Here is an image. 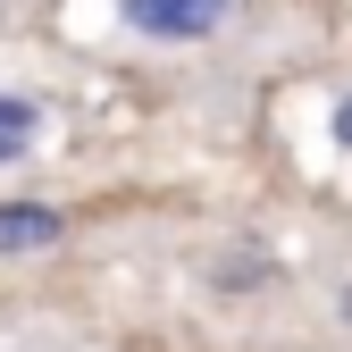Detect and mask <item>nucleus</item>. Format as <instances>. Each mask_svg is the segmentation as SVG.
<instances>
[{"instance_id":"3","label":"nucleus","mask_w":352,"mask_h":352,"mask_svg":"<svg viewBox=\"0 0 352 352\" xmlns=\"http://www.w3.org/2000/svg\"><path fill=\"white\" fill-rule=\"evenodd\" d=\"M34 143H42V109L25 93H0V168H17Z\"/></svg>"},{"instance_id":"1","label":"nucleus","mask_w":352,"mask_h":352,"mask_svg":"<svg viewBox=\"0 0 352 352\" xmlns=\"http://www.w3.org/2000/svg\"><path fill=\"white\" fill-rule=\"evenodd\" d=\"M243 0H118V25L135 42H168V51H185V42H218L235 25Z\"/></svg>"},{"instance_id":"2","label":"nucleus","mask_w":352,"mask_h":352,"mask_svg":"<svg viewBox=\"0 0 352 352\" xmlns=\"http://www.w3.org/2000/svg\"><path fill=\"white\" fill-rule=\"evenodd\" d=\"M67 235V218L51 201H0V260H25V252H51Z\"/></svg>"},{"instance_id":"5","label":"nucleus","mask_w":352,"mask_h":352,"mask_svg":"<svg viewBox=\"0 0 352 352\" xmlns=\"http://www.w3.org/2000/svg\"><path fill=\"white\" fill-rule=\"evenodd\" d=\"M344 319H352V285H344Z\"/></svg>"},{"instance_id":"4","label":"nucleus","mask_w":352,"mask_h":352,"mask_svg":"<svg viewBox=\"0 0 352 352\" xmlns=\"http://www.w3.org/2000/svg\"><path fill=\"white\" fill-rule=\"evenodd\" d=\"M327 135H336V151H352V93L336 101V118H327Z\"/></svg>"}]
</instances>
